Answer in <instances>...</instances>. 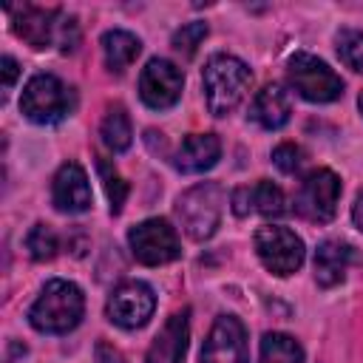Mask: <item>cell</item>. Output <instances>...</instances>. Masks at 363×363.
<instances>
[{"label": "cell", "mask_w": 363, "mask_h": 363, "mask_svg": "<svg viewBox=\"0 0 363 363\" xmlns=\"http://www.w3.org/2000/svg\"><path fill=\"white\" fill-rule=\"evenodd\" d=\"M85 312L82 289L74 281L54 278L43 286L37 301L28 309V323L43 335H65L71 332Z\"/></svg>", "instance_id": "1"}, {"label": "cell", "mask_w": 363, "mask_h": 363, "mask_svg": "<svg viewBox=\"0 0 363 363\" xmlns=\"http://www.w3.org/2000/svg\"><path fill=\"white\" fill-rule=\"evenodd\" d=\"M252 82L250 68L233 57V54H213L204 65L201 85H204V99L210 113L227 116L230 111L238 108V102L247 96V88Z\"/></svg>", "instance_id": "2"}, {"label": "cell", "mask_w": 363, "mask_h": 363, "mask_svg": "<svg viewBox=\"0 0 363 363\" xmlns=\"http://www.w3.org/2000/svg\"><path fill=\"white\" fill-rule=\"evenodd\" d=\"M224 210V187L218 182H199L176 199V216L184 233L196 241H204L216 233Z\"/></svg>", "instance_id": "3"}, {"label": "cell", "mask_w": 363, "mask_h": 363, "mask_svg": "<svg viewBox=\"0 0 363 363\" xmlns=\"http://www.w3.org/2000/svg\"><path fill=\"white\" fill-rule=\"evenodd\" d=\"M74 108L71 88L54 74H34L20 96V111L37 125H57Z\"/></svg>", "instance_id": "4"}, {"label": "cell", "mask_w": 363, "mask_h": 363, "mask_svg": "<svg viewBox=\"0 0 363 363\" xmlns=\"http://www.w3.org/2000/svg\"><path fill=\"white\" fill-rule=\"evenodd\" d=\"M289 85L306 99V102H335L343 94V79L315 54L295 51L286 62Z\"/></svg>", "instance_id": "5"}, {"label": "cell", "mask_w": 363, "mask_h": 363, "mask_svg": "<svg viewBox=\"0 0 363 363\" xmlns=\"http://www.w3.org/2000/svg\"><path fill=\"white\" fill-rule=\"evenodd\" d=\"M128 244L130 252L139 264L145 267H159V264H170L182 255V244L176 230L170 227L167 218H145L136 227H130L128 233Z\"/></svg>", "instance_id": "6"}, {"label": "cell", "mask_w": 363, "mask_h": 363, "mask_svg": "<svg viewBox=\"0 0 363 363\" xmlns=\"http://www.w3.org/2000/svg\"><path fill=\"white\" fill-rule=\"evenodd\" d=\"M337 199H340V179L332 170L318 167V170H312V173L303 176L301 187L295 193V210L306 221L326 224V221L335 218Z\"/></svg>", "instance_id": "7"}, {"label": "cell", "mask_w": 363, "mask_h": 363, "mask_svg": "<svg viewBox=\"0 0 363 363\" xmlns=\"http://www.w3.org/2000/svg\"><path fill=\"white\" fill-rule=\"evenodd\" d=\"M255 252L261 258V264L272 272V275H292L295 269H301L303 264V241L286 230V227H275V224H267V227H258L255 233Z\"/></svg>", "instance_id": "8"}, {"label": "cell", "mask_w": 363, "mask_h": 363, "mask_svg": "<svg viewBox=\"0 0 363 363\" xmlns=\"http://www.w3.org/2000/svg\"><path fill=\"white\" fill-rule=\"evenodd\" d=\"M182 88H184V77L170 60L153 57L139 74V96L153 111L173 108L182 96Z\"/></svg>", "instance_id": "9"}, {"label": "cell", "mask_w": 363, "mask_h": 363, "mask_svg": "<svg viewBox=\"0 0 363 363\" xmlns=\"http://www.w3.org/2000/svg\"><path fill=\"white\" fill-rule=\"evenodd\" d=\"M156 309V295L147 284L142 281H125L122 286L113 289V295L108 298V320L122 326V329H139L150 320Z\"/></svg>", "instance_id": "10"}, {"label": "cell", "mask_w": 363, "mask_h": 363, "mask_svg": "<svg viewBox=\"0 0 363 363\" xmlns=\"http://www.w3.org/2000/svg\"><path fill=\"white\" fill-rule=\"evenodd\" d=\"M11 28L20 40H26L31 48H48L60 43L65 20L57 9H40V6H9Z\"/></svg>", "instance_id": "11"}, {"label": "cell", "mask_w": 363, "mask_h": 363, "mask_svg": "<svg viewBox=\"0 0 363 363\" xmlns=\"http://www.w3.org/2000/svg\"><path fill=\"white\" fill-rule=\"evenodd\" d=\"M247 329L235 315H218L201 346V363H247Z\"/></svg>", "instance_id": "12"}, {"label": "cell", "mask_w": 363, "mask_h": 363, "mask_svg": "<svg viewBox=\"0 0 363 363\" xmlns=\"http://www.w3.org/2000/svg\"><path fill=\"white\" fill-rule=\"evenodd\" d=\"M51 201L60 213H85L91 207V184L77 162H65L51 182Z\"/></svg>", "instance_id": "13"}, {"label": "cell", "mask_w": 363, "mask_h": 363, "mask_svg": "<svg viewBox=\"0 0 363 363\" xmlns=\"http://www.w3.org/2000/svg\"><path fill=\"white\" fill-rule=\"evenodd\" d=\"M352 264H357V250L346 241L326 238L315 250V281L329 289L346 278Z\"/></svg>", "instance_id": "14"}, {"label": "cell", "mask_w": 363, "mask_h": 363, "mask_svg": "<svg viewBox=\"0 0 363 363\" xmlns=\"http://www.w3.org/2000/svg\"><path fill=\"white\" fill-rule=\"evenodd\" d=\"M187 337H190V323H187V309H184L167 318V323L150 343L147 363H184Z\"/></svg>", "instance_id": "15"}, {"label": "cell", "mask_w": 363, "mask_h": 363, "mask_svg": "<svg viewBox=\"0 0 363 363\" xmlns=\"http://www.w3.org/2000/svg\"><path fill=\"white\" fill-rule=\"evenodd\" d=\"M218 159H221V139L216 133H193L179 145L173 156V167L179 173H204Z\"/></svg>", "instance_id": "16"}, {"label": "cell", "mask_w": 363, "mask_h": 363, "mask_svg": "<svg viewBox=\"0 0 363 363\" xmlns=\"http://www.w3.org/2000/svg\"><path fill=\"white\" fill-rule=\"evenodd\" d=\"M289 113H292V105H289V94L281 88V85H264L252 105H250V119L258 122L264 130H278L289 122Z\"/></svg>", "instance_id": "17"}, {"label": "cell", "mask_w": 363, "mask_h": 363, "mask_svg": "<svg viewBox=\"0 0 363 363\" xmlns=\"http://www.w3.org/2000/svg\"><path fill=\"white\" fill-rule=\"evenodd\" d=\"M142 51V40L125 28H111L102 34V54H105V65L113 74H122L125 68H130V62L139 57Z\"/></svg>", "instance_id": "18"}, {"label": "cell", "mask_w": 363, "mask_h": 363, "mask_svg": "<svg viewBox=\"0 0 363 363\" xmlns=\"http://www.w3.org/2000/svg\"><path fill=\"white\" fill-rule=\"evenodd\" d=\"M99 136H102L105 147L113 150V153H122V150L130 147L133 130H130V116H128V111L122 105H111L108 108V113H105V119L99 125Z\"/></svg>", "instance_id": "19"}, {"label": "cell", "mask_w": 363, "mask_h": 363, "mask_svg": "<svg viewBox=\"0 0 363 363\" xmlns=\"http://www.w3.org/2000/svg\"><path fill=\"white\" fill-rule=\"evenodd\" d=\"M261 363H303V349L284 332H267L261 337Z\"/></svg>", "instance_id": "20"}, {"label": "cell", "mask_w": 363, "mask_h": 363, "mask_svg": "<svg viewBox=\"0 0 363 363\" xmlns=\"http://www.w3.org/2000/svg\"><path fill=\"white\" fill-rule=\"evenodd\" d=\"M250 196H252V210H258L267 218H278V216L286 213V199H284L281 187L272 184V182H267V179L255 182L250 187Z\"/></svg>", "instance_id": "21"}, {"label": "cell", "mask_w": 363, "mask_h": 363, "mask_svg": "<svg viewBox=\"0 0 363 363\" xmlns=\"http://www.w3.org/2000/svg\"><path fill=\"white\" fill-rule=\"evenodd\" d=\"M96 170H99V179H102V187H105V196H108V204H111V213L119 216L122 213V204L128 199V184L125 179L119 176V170L108 162V159H96Z\"/></svg>", "instance_id": "22"}, {"label": "cell", "mask_w": 363, "mask_h": 363, "mask_svg": "<svg viewBox=\"0 0 363 363\" xmlns=\"http://www.w3.org/2000/svg\"><path fill=\"white\" fill-rule=\"evenodd\" d=\"M26 250L34 261H51L60 250V238L48 224H34L26 235Z\"/></svg>", "instance_id": "23"}, {"label": "cell", "mask_w": 363, "mask_h": 363, "mask_svg": "<svg viewBox=\"0 0 363 363\" xmlns=\"http://www.w3.org/2000/svg\"><path fill=\"white\" fill-rule=\"evenodd\" d=\"M335 45H337V57H340L352 71H360V74H363V31L340 28L337 37H335Z\"/></svg>", "instance_id": "24"}, {"label": "cell", "mask_w": 363, "mask_h": 363, "mask_svg": "<svg viewBox=\"0 0 363 363\" xmlns=\"http://www.w3.org/2000/svg\"><path fill=\"white\" fill-rule=\"evenodd\" d=\"M204 37H207V23H199V20H196V23H187V26H182V28L173 34V48H176L182 57H193Z\"/></svg>", "instance_id": "25"}, {"label": "cell", "mask_w": 363, "mask_h": 363, "mask_svg": "<svg viewBox=\"0 0 363 363\" xmlns=\"http://www.w3.org/2000/svg\"><path fill=\"white\" fill-rule=\"evenodd\" d=\"M272 162H275V167L281 173H298L301 164H303V150L298 145H292V142H284V145H278L272 150Z\"/></svg>", "instance_id": "26"}, {"label": "cell", "mask_w": 363, "mask_h": 363, "mask_svg": "<svg viewBox=\"0 0 363 363\" xmlns=\"http://www.w3.org/2000/svg\"><path fill=\"white\" fill-rule=\"evenodd\" d=\"M94 360H96V363H125L122 352H119V349H113V346H111V343H105V340H99V343H96V349H94Z\"/></svg>", "instance_id": "27"}, {"label": "cell", "mask_w": 363, "mask_h": 363, "mask_svg": "<svg viewBox=\"0 0 363 363\" xmlns=\"http://www.w3.org/2000/svg\"><path fill=\"white\" fill-rule=\"evenodd\" d=\"M252 210V196H250V187H238L233 193V213L235 216H247Z\"/></svg>", "instance_id": "28"}, {"label": "cell", "mask_w": 363, "mask_h": 363, "mask_svg": "<svg viewBox=\"0 0 363 363\" xmlns=\"http://www.w3.org/2000/svg\"><path fill=\"white\" fill-rule=\"evenodd\" d=\"M3 88L6 91H11V85L17 82V74H20V68H17V60L14 57H3Z\"/></svg>", "instance_id": "29"}, {"label": "cell", "mask_w": 363, "mask_h": 363, "mask_svg": "<svg viewBox=\"0 0 363 363\" xmlns=\"http://www.w3.org/2000/svg\"><path fill=\"white\" fill-rule=\"evenodd\" d=\"M352 221H354V227L363 233V190L357 193V199H354V204H352Z\"/></svg>", "instance_id": "30"}, {"label": "cell", "mask_w": 363, "mask_h": 363, "mask_svg": "<svg viewBox=\"0 0 363 363\" xmlns=\"http://www.w3.org/2000/svg\"><path fill=\"white\" fill-rule=\"evenodd\" d=\"M357 105H360V113H363V94H360V99H357Z\"/></svg>", "instance_id": "31"}]
</instances>
